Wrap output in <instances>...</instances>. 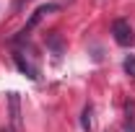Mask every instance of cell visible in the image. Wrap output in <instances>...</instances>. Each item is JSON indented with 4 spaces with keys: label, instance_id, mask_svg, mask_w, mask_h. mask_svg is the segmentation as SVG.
<instances>
[{
    "label": "cell",
    "instance_id": "obj_1",
    "mask_svg": "<svg viewBox=\"0 0 135 132\" xmlns=\"http://www.w3.org/2000/svg\"><path fill=\"white\" fill-rule=\"evenodd\" d=\"M112 36H114V42H117L119 47H130V44L135 42L133 26H130L125 18H117V21L112 23Z\"/></svg>",
    "mask_w": 135,
    "mask_h": 132
},
{
    "label": "cell",
    "instance_id": "obj_2",
    "mask_svg": "<svg viewBox=\"0 0 135 132\" xmlns=\"http://www.w3.org/2000/svg\"><path fill=\"white\" fill-rule=\"evenodd\" d=\"M57 8H60L57 3H47V5H39V8H36V11L31 13V18L26 21V29H23V34H29V31L34 29V26H36V23L42 21V18H44V16H50V13H55Z\"/></svg>",
    "mask_w": 135,
    "mask_h": 132
},
{
    "label": "cell",
    "instance_id": "obj_3",
    "mask_svg": "<svg viewBox=\"0 0 135 132\" xmlns=\"http://www.w3.org/2000/svg\"><path fill=\"white\" fill-rule=\"evenodd\" d=\"M8 104H11V124H13V132H21V101H18V93H8Z\"/></svg>",
    "mask_w": 135,
    "mask_h": 132
},
{
    "label": "cell",
    "instance_id": "obj_4",
    "mask_svg": "<svg viewBox=\"0 0 135 132\" xmlns=\"http://www.w3.org/2000/svg\"><path fill=\"white\" fill-rule=\"evenodd\" d=\"M13 62H16V67L23 73V75H26V78H31V80H39V70H36L31 62H26L21 54H13Z\"/></svg>",
    "mask_w": 135,
    "mask_h": 132
},
{
    "label": "cell",
    "instance_id": "obj_5",
    "mask_svg": "<svg viewBox=\"0 0 135 132\" xmlns=\"http://www.w3.org/2000/svg\"><path fill=\"white\" fill-rule=\"evenodd\" d=\"M91 114H94V109H91V106H86V109H83V116H81V127H83L86 132L94 127V122H91Z\"/></svg>",
    "mask_w": 135,
    "mask_h": 132
},
{
    "label": "cell",
    "instance_id": "obj_6",
    "mask_svg": "<svg viewBox=\"0 0 135 132\" xmlns=\"http://www.w3.org/2000/svg\"><path fill=\"white\" fill-rule=\"evenodd\" d=\"M122 67H125V73H127L130 78H135V54H127L125 62H122Z\"/></svg>",
    "mask_w": 135,
    "mask_h": 132
},
{
    "label": "cell",
    "instance_id": "obj_7",
    "mask_svg": "<svg viewBox=\"0 0 135 132\" xmlns=\"http://www.w3.org/2000/svg\"><path fill=\"white\" fill-rule=\"evenodd\" d=\"M127 127H125V132H135V119H133V101H127Z\"/></svg>",
    "mask_w": 135,
    "mask_h": 132
}]
</instances>
